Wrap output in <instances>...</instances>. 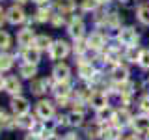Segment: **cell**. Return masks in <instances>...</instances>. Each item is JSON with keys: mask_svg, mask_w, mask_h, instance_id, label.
I'll use <instances>...</instances> for the list:
<instances>
[{"mask_svg": "<svg viewBox=\"0 0 149 140\" xmlns=\"http://www.w3.org/2000/svg\"><path fill=\"white\" fill-rule=\"evenodd\" d=\"M49 52H50V58L52 60H62L69 54V45L65 41H56V43L50 45Z\"/></svg>", "mask_w": 149, "mask_h": 140, "instance_id": "1", "label": "cell"}, {"mask_svg": "<svg viewBox=\"0 0 149 140\" xmlns=\"http://www.w3.org/2000/svg\"><path fill=\"white\" fill-rule=\"evenodd\" d=\"M119 41L123 45H127V47H134V43L138 41V36H136V32L132 30V28H123V30L119 32Z\"/></svg>", "mask_w": 149, "mask_h": 140, "instance_id": "2", "label": "cell"}, {"mask_svg": "<svg viewBox=\"0 0 149 140\" xmlns=\"http://www.w3.org/2000/svg\"><path fill=\"white\" fill-rule=\"evenodd\" d=\"M37 116L41 120H50L54 116V106L49 101H39L37 103Z\"/></svg>", "mask_w": 149, "mask_h": 140, "instance_id": "3", "label": "cell"}, {"mask_svg": "<svg viewBox=\"0 0 149 140\" xmlns=\"http://www.w3.org/2000/svg\"><path fill=\"white\" fill-rule=\"evenodd\" d=\"M11 108H13V112H15L17 116H24L26 112L30 110V105H28V101L24 99V97H13Z\"/></svg>", "mask_w": 149, "mask_h": 140, "instance_id": "4", "label": "cell"}, {"mask_svg": "<svg viewBox=\"0 0 149 140\" xmlns=\"http://www.w3.org/2000/svg\"><path fill=\"white\" fill-rule=\"evenodd\" d=\"M90 105H91L95 110L106 108V105H108V99H106V93H101V92H95V93H91V95H90Z\"/></svg>", "mask_w": 149, "mask_h": 140, "instance_id": "5", "label": "cell"}, {"mask_svg": "<svg viewBox=\"0 0 149 140\" xmlns=\"http://www.w3.org/2000/svg\"><path fill=\"white\" fill-rule=\"evenodd\" d=\"M132 127L140 134H147L149 133V116H138V118H134Z\"/></svg>", "mask_w": 149, "mask_h": 140, "instance_id": "6", "label": "cell"}, {"mask_svg": "<svg viewBox=\"0 0 149 140\" xmlns=\"http://www.w3.org/2000/svg\"><path fill=\"white\" fill-rule=\"evenodd\" d=\"M8 21L11 22V24H21L22 21H24V11H22L19 6H11L8 9Z\"/></svg>", "mask_w": 149, "mask_h": 140, "instance_id": "7", "label": "cell"}, {"mask_svg": "<svg viewBox=\"0 0 149 140\" xmlns=\"http://www.w3.org/2000/svg\"><path fill=\"white\" fill-rule=\"evenodd\" d=\"M132 120L134 118H130V114H129L127 110H119V112H116V114L112 116V121H114L119 129L121 127H127L129 123H132Z\"/></svg>", "mask_w": 149, "mask_h": 140, "instance_id": "8", "label": "cell"}, {"mask_svg": "<svg viewBox=\"0 0 149 140\" xmlns=\"http://www.w3.org/2000/svg\"><path fill=\"white\" fill-rule=\"evenodd\" d=\"M54 78L58 82H67V78H69V75H71V69H69V65H65V64H58L54 67Z\"/></svg>", "mask_w": 149, "mask_h": 140, "instance_id": "9", "label": "cell"}, {"mask_svg": "<svg viewBox=\"0 0 149 140\" xmlns=\"http://www.w3.org/2000/svg\"><path fill=\"white\" fill-rule=\"evenodd\" d=\"M69 34H71V37H74V39H80L82 34H84V22L80 21V19H73L71 24H69Z\"/></svg>", "mask_w": 149, "mask_h": 140, "instance_id": "10", "label": "cell"}, {"mask_svg": "<svg viewBox=\"0 0 149 140\" xmlns=\"http://www.w3.org/2000/svg\"><path fill=\"white\" fill-rule=\"evenodd\" d=\"M34 39H36V37H34V30H30V28H24V30H21V32H19V36H17L19 45H22V47L32 45V41H34Z\"/></svg>", "mask_w": 149, "mask_h": 140, "instance_id": "11", "label": "cell"}, {"mask_svg": "<svg viewBox=\"0 0 149 140\" xmlns=\"http://www.w3.org/2000/svg\"><path fill=\"white\" fill-rule=\"evenodd\" d=\"M22 58H24L28 64H37L39 62V49L28 47V49H24V52H22Z\"/></svg>", "mask_w": 149, "mask_h": 140, "instance_id": "12", "label": "cell"}, {"mask_svg": "<svg viewBox=\"0 0 149 140\" xmlns=\"http://www.w3.org/2000/svg\"><path fill=\"white\" fill-rule=\"evenodd\" d=\"M119 133L121 129L118 125H114V127H106L104 131H101V136L104 140H119Z\"/></svg>", "mask_w": 149, "mask_h": 140, "instance_id": "13", "label": "cell"}, {"mask_svg": "<svg viewBox=\"0 0 149 140\" xmlns=\"http://www.w3.org/2000/svg\"><path fill=\"white\" fill-rule=\"evenodd\" d=\"M8 93H13V95H17L19 92H21V82L17 80L15 77H9L6 78V88H4Z\"/></svg>", "mask_w": 149, "mask_h": 140, "instance_id": "14", "label": "cell"}, {"mask_svg": "<svg viewBox=\"0 0 149 140\" xmlns=\"http://www.w3.org/2000/svg\"><path fill=\"white\" fill-rule=\"evenodd\" d=\"M127 77H129V71L125 67H121V65H116L114 71H112V78L116 82H127Z\"/></svg>", "mask_w": 149, "mask_h": 140, "instance_id": "15", "label": "cell"}, {"mask_svg": "<svg viewBox=\"0 0 149 140\" xmlns=\"http://www.w3.org/2000/svg\"><path fill=\"white\" fill-rule=\"evenodd\" d=\"M78 75H80L82 78H91L93 75H95V69H93V65H91V64L82 62L80 65H78Z\"/></svg>", "mask_w": 149, "mask_h": 140, "instance_id": "16", "label": "cell"}, {"mask_svg": "<svg viewBox=\"0 0 149 140\" xmlns=\"http://www.w3.org/2000/svg\"><path fill=\"white\" fill-rule=\"evenodd\" d=\"M102 45H104V37L101 34H91L90 39H88V47L90 49H101Z\"/></svg>", "mask_w": 149, "mask_h": 140, "instance_id": "17", "label": "cell"}, {"mask_svg": "<svg viewBox=\"0 0 149 140\" xmlns=\"http://www.w3.org/2000/svg\"><path fill=\"white\" fill-rule=\"evenodd\" d=\"M56 8L62 13H69L74 9V0H56Z\"/></svg>", "mask_w": 149, "mask_h": 140, "instance_id": "18", "label": "cell"}, {"mask_svg": "<svg viewBox=\"0 0 149 140\" xmlns=\"http://www.w3.org/2000/svg\"><path fill=\"white\" fill-rule=\"evenodd\" d=\"M34 47H36V49H39V50L50 49V37L49 36H37L36 39H34Z\"/></svg>", "mask_w": 149, "mask_h": 140, "instance_id": "19", "label": "cell"}, {"mask_svg": "<svg viewBox=\"0 0 149 140\" xmlns=\"http://www.w3.org/2000/svg\"><path fill=\"white\" fill-rule=\"evenodd\" d=\"M19 71H21V75H22V77H24V78H32V77H34V75H36V64H22L21 65V69H19Z\"/></svg>", "mask_w": 149, "mask_h": 140, "instance_id": "20", "label": "cell"}, {"mask_svg": "<svg viewBox=\"0 0 149 140\" xmlns=\"http://www.w3.org/2000/svg\"><path fill=\"white\" fill-rule=\"evenodd\" d=\"M54 93H56V97H67L69 95V86H67V82H58L54 86Z\"/></svg>", "mask_w": 149, "mask_h": 140, "instance_id": "21", "label": "cell"}, {"mask_svg": "<svg viewBox=\"0 0 149 140\" xmlns=\"http://www.w3.org/2000/svg\"><path fill=\"white\" fill-rule=\"evenodd\" d=\"M13 65V58L9 54H0V71H8Z\"/></svg>", "mask_w": 149, "mask_h": 140, "instance_id": "22", "label": "cell"}, {"mask_svg": "<svg viewBox=\"0 0 149 140\" xmlns=\"http://www.w3.org/2000/svg\"><path fill=\"white\" fill-rule=\"evenodd\" d=\"M138 19L143 24H149V6H140L138 8Z\"/></svg>", "mask_w": 149, "mask_h": 140, "instance_id": "23", "label": "cell"}, {"mask_svg": "<svg viewBox=\"0 0 149 140\" xmlns=\"http://www.w3.org/2000/svg\"><path fill=\"white\" fill-rule=\"evenodd\" d=\"M69 123H71V125H80L82 123V120H84V114H82V112L80 110H74V112H71V114H69Z\"/></svg>", "mask_w": 149, "mask_h": 140, "instance_id": "24", "label": "cell"}, {"mask_svg": "<svg viewBox=\"0 0 149 140\" xmlns=\"http://www.w3.org/2000/svg\"><path fill=\"white\" fill-rule=\"evenodd\" d=\"M36 19H37V21H39V22H45V21H49V19H50V11H49V8H41V9H37V13H36Z\"/></svg>", "mask_w": 149, "mask_h": 140, "instance_id": "25", "label": "cell"}, {"mask_svg": "<svg viewBox=\"0 0 149 140\" xmlns=\"http://www.w3.org/2000/svg\"><path fill=\"white\" fill-rule=\"evenodd\" d=\"M11 45V37L8 32H0V49H8Z\"/></svg>", "mask_w": 149, "mask_h": 140, "instance_id": "26", "label": "cell"}, {"mask_svg": "<svg viewBox=\"0 0 149 140\" xmlns=\"http://www.w3.org/2000/svg\"><path fill=\"white\" fill-rule=\"evenodd\" d=\"M138 64L142 65V67H149V49H146V50H142V52H140Z\"/></svg>", "mask_w": 149, "mask_h": 140, "instance_id": "27", "label": "cell"}, {"mask_svg": "<svg viewBox=\"0 0 149 140\" xmlns=\"http://www.w3.org/2000/svg\"><path fill=\"white\" fill-rule=\"evenodd\" d=\"M47 86H49V82H47V80H36L34 82V92L36 93H43Z\"/></svg>", "mask_w": 149, "mask_h": 140, "instance_id": "28", "label": "cell"}, {"mask_svg": "<svg viewBox=\"0 0 149 140\" xmlns=\"http://www.w3.org/2000/svg\"><path fill=\"white\" fill-rule=\"evenodd\" d=\"M127 58L130 60V62H136V60H140V50H138V49H134V47H129Z\"/></svg>", "mask_w": 149, "mask_h": 140, "instance_id": "29", "label": "cell"}, {"mask_svg": "<svg viewBox=\"0 0 149 140\" xmlns=\"http://www.w3.org/2000/svg\"><path fill=\"white\" fill-rule=\"evenodd\" d=\"M97 4H99L97 0H84V2H82V8L84 9H95Z\"/></svg>", "mask_w": 149, "mask_h": 140, "instance_id": "30", "label": "cell"}, {"mask_svg": "<svg viewBox=\"0 0 149 140\" xmlns=\"http://www.w3.org/2000/svg\"><path fill=\"white\" fill-rule=\"evenodd\" d=\"M11 125V121H9V118L4 112H0V127H9Z\"/></svg>", "mask_w": 149, "mask_h": 140, "instance_id": "31", "label": "cell"}, {"mask_svg": "<svg viewBox=\"0 0 149 140\" xmlns=\"http://www.w3.org/2000/svg\"><path fill=\"white\" fill-rule=\"evenodd\" d=\"M97 112H99V120H104V118H110L112 120V116H114L108 108H101V110H97Z\"/></svg>", "mask_w": 149, "mask_h": 140, "instance_id": "32", "label": "cell"}, {"mask_svg": "<svg viewBox=\"0 0 149 140\" xmlns=\"http://www.w3.org/2000/svg\"><path fill=\"white\" fill-rule=\"evenodd\" d=\"M140 108H142L143 112H149V95L143 97V99L140 101Z\"/></svg>", "mask_w": 149, "mask_h": 140, "instance_id": "33", "label": "cell"}, {"mask_svg": "<svg viewBox=\"0 0 149 140\" xmlns=\"http://www.w3.org/2000/svg\"><path fill=\"white\" fill-rule=\"evenodd\" d=\"M84 50H86V45L84 43H80V41H78L77 45H74V52H78V54H82Z\"/></svg>", "mask_w": 149, "mask_h": 140, "instance_id": "34", "label": "cell"}, {"mask_svg": "<svg viewBox=\"0 0 149 140\" xmlns=\"http://www.w3.org/2000/svg\"><path fill=\"white\" fill-rule=\"evenodd\" d=\"M62 21H63V19H62V15H56V17L52 19V22H54L56 26H58V24H62Z\"/></svg>", "mask_w": 149, "mask_h": 140, "instance_id": "35", "label": "cell"}, {"mask_svg": "<svg viewBox=\"0 0 149 140\" xmlns=\"http://www.w3.org/2000/svg\"><path fill=\"white\" fill-rule=\"evenodd\" d=\"M4 88H6V78L0 75V90H4Z\"/></svg>", "mask_w": 149, "mask_h": 140, "instance_id": "36", "label": "cell"}, {"mask_svg": "<svg viewBox=\"0 0 149 140\" xmlns=\"http://www.w3.org/2000/svg\"><path fill=\"white\" fill-rule=\"evenodd\" d=\"M26 140H39V136H37V134H28V136H26Z\"/></svg>", "mask_w": 149, "mask_h": 140, "instance_id": "37", "label": "cell"}, {"mask_svg": "<svg viewBox=\"0 0 149 140\" xmlns=\"http://www.w3.org/2000/svg\"><path fill=\"white\" fill-rule=\"evenodd\" d=\"M45 140H60L58 136H54V134H47V138Z\"/></svg>", "mask_w": 149, "mask_h": 140, "instance_id": "38", "label": "cell"}, {"mask_svg": "<svg viewBox=\"0 0 149 140\" xmlns=\"http://www.w3.org/2000/svg\"><path fill=\"white\" fill-rule=\"evenodd\" d=\"M2 22H4V9L0 8V26H2Z\"/></svg>", "mask_w": 149, "mask_h": 140, "instance_id": "39", "label": "cell"}, {"mask_svg": "<svg viewBox=\"0 0 149 140\" xmlns=\"http://www.w3.org/2000/svg\"><path fill=\"white\" fill-rule=\"evenodd\" d=\"M63 140H78V138H77V136H74V134H69V136H65Z\"/></svg>", "mask_w": 149, "mask_h": 140, "instance_id": "40", "label": "cell"}, {"mask_svg": "<svg viewBox=\"0 0 149 140\" xmlns=\"http://www.w3.org/2000/svg\"><path fill=\"white\" fill-rule=\"evenodd\" d=\"M127 140H140V138H138V136H136V134H132V136H129V138H127Z\"/></svg>", "mask_w": 149, "mask_h": 140, "instance_id": "41", "label": "cell"}, {"mask_svg": "<svg viewBox=\"0 0 149 140\" xmlns=\"http://www.w3.org/2000/svg\"><path fill=\"white\" fill-rule=\"evenodd\" d=\"M32 2H36V4H43V2H47V0H32Z\"/></svg>", "mask_w": 149, "mask_h": 140, "instance_id": "42", "label": "cell"}, {"mask_svg": "<svg viewBox=\"0 0 149 140\" xmlns=\"http://www.w3.org/2000/svg\"><path fill=\"white\" fill-rule=\"evenodd\" d=\"M97 2H99V4H104V2H108V0H97Z\"/></svg>", "mask_w": 149, "mask_h": 140, "instance_id": "43", "label": "cell"}, {"mask_svg": "<svg viewBox=\"0 0 149 140\" xmlns=\"http://www.w3.org/2000/svg\"><path fill=\"white\" fill-rule=\"evenodd\" d=\"M119 2H129V0H119Z\"/></svg>", "mask_w": 149, "mask_h": 140, "instance_id": "44", "label": "cell"}, {"mask_svg": "<svg viewBox=\"0 0 149 140\" xmlns=\"http://www.w3.org/2000/svg\"><path fill=\"white\" fill-rule=\"evenodd\" d=\"M19 2H21V4H22V2H26V0H19Z\"/></svg>", "mask_w": 149, "mask_h": 140, "instance_id": "45", "label": "cell"}, {"mask_svg": "<svg viewBox=\"0 0 149 140\" xmlns=\"http://www.w3.org/2000/svg\"><path fill=\"white\" fill-rule=\"evenodd\" d=\"M147 140H149V133H147Z\"/></svg>", "mask_w": 149, "mask_h": 140, "instance_id": "46", "label": "cell"}]
</instances>
